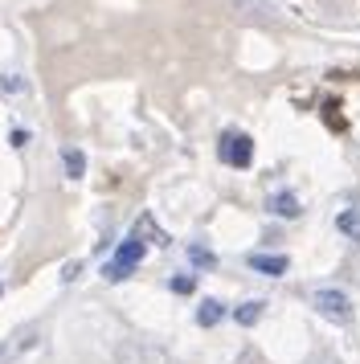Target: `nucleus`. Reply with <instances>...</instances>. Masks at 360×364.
Returning <instances> with one entry per match:
<instances>
[{
    "instance_id": "obj_1",
    "label": "nucleus",
    "mask_w": 360,
    "mask_h": 364,
    "mask_svg": "<svg viewBox=\"0 0 360 364\" xmlns=\"http://www.w3.org/2000/svg\"><path fill=\"white\" fill-rule=\"evenodd\" d=\"M144 262V242H139V237H135V233H131L127 242H123V246L115 250V258L107 266H102V279L107 282H123L131 274V270H135V266Z\"/></svg>"
},
{
    "instance_id": "obj_2",
    "label": "nucleus",
    "mask_w": 360,
    "mask_h": 364,
    "mask_svg": "<svg viewBox=\"0 0 360 364\" xmlns=\"http://www.w3.org/2000/svg\"><path fill=\"white\" fill-rule=\"evenodd\" d=\"M217 156L229 168H250V160H254V139L245 132H226L217 139Z\"/></svg>"
},
{
    "instance_id": "obj_3",
    "label": "nucleus",
    "mask_w": 360,
    "mask_h": 364,
    "mask_svg": "<svg viewBox=\"0 0 360 364\" xmlns=\"http://www.w3.org/2000/svg\"><path fill=\"white\" fill-rule=\"evenodd\" d=\"M315 311L332 323H352V299L336 287H324V291H315Z\"/></svg>"
},
{
    "instance_id": "obj_4",
    "label": "nucleus",
    "mask_w": 360,
    "mask_h": 364,
    "mask_svg": "<svg viewBox=\"0 0 360 364\" xmlns=\"http://www.w3.org/2000/svg\"><path fill=\"white\" fill-rule=\"evenodd\" d=\"M245 262L254 266L258 274H270V279H278V274H287V258H282V254H250Z\"/></svg>"
},
{
    "instance_id": "obj_5",
    "label": "nucleus",
    "mask_w": 360,
    "mask_h": 364,
    "mask_svg": "<svg viewBox=\"0 0 360 364\" xmlns=\"http://www.w3.org/2000/svg\"><path fill=\"white\" fill-rule=\"evenodd\" d=\"M135 237H139V242H152V246H168V233H164L152 217H139V221H135Z\"/></svg>"
},
{
    "instance_id": "obj_6",
    "label": "nucleus",
    "mask_w": 360,
    "mask_h": 364,
    "mask_svg": "<svg viewBox=\"0 0 360 364\" xmlns=\"http://www.w3.org/2000/svg\"><path fill=\"white\" fill-rule=\"evenodd\" d=\"M266 209H270L275 217H299V213H303V209H299V197H295V193H275Z\"/></svg>"
},
{
    "instance_id": "obj_7",
    "label": "nucleus",
    "mask_w": 360,
    "mask_h": 364,
    "mask_svg": "<svg viewBox=\"0 0 360 364\" xmlns=\"http://www.w3.org/2000/svg\"><path fill=\"white\" fill-rule=\"evenodd\" d=\"M262 315H266V303H262V299H250V303H242V307L233 311V319H238L242 328H254Z\"/></svg>"
},
{
    "instance_id": "obj_8",
    "label": "nucleus",
    "mask_w": 360,
    "mask_h": 364,
    "mask_svg": "<svg viewBox=\"0 0 360 364\" xmlns=\"http://www.w3.org/2000/svg\"><path fill=\"white\" fill-rule=\"evenodd\" d=\"M221 315H226V307H221L217 299H205V303L196 307V323H201V328H217V323H221Z\"/></svg>"
},
{
    "instance_id": "obj_9",
    "label": "nucleus",
    "mask_w": 360,
    "mask_h": 364,
    "mask_svg": "<svg viewBox=\"0 0 360 364\" xmlns=\"http://www.w3.org/2000/svg\"><path fill=\"white\" fill-rule=\"evenodd\" d=\"M319 115H324V123L332 127V132H344V127H348V119L340 115V102H336V99H324V102H319Z\"/></svg>"
},
{
    "instance_id": "obj_10",
    "label": "nucleus",
    "mask_w": 360,
    "mask_h": 364,
    "mask_svg": "<svg viewBox=\"0 0 360 364\" xmlns=\"http://www.w3.org/2000/svg\"><path fill=\"white\" fill-rule=\"evenodd\" d=\"M62 164H65V176H74V181H78L82 172H86V156H82L78 148H65L62 151Z\"/></svg>"
},
{
    "instance_id": "obj_11",
    "label": "nucleus",
    "mask_w": 360,
    "mask_h": 364,
    "mask_svg": "<svg viewBox=\"0 0 360 364\" xmlns=\"http://www.w3.org/2000/svg\"><path fill=\"white\" fill-rule=\"evenodd\" d=\"M193 287H196L193 274H176V279H172V291H176V295H193Z\"/></svg>"
},
{
    "instance_id": "obj_12",
    "label": "nucleus",
    "mask_w": 360,
    "mask_h": 364,
    "mask_svg": "<svg viewBox=\"0 0 360 364\" xmlns=\"http://www.w3.org/2000/svg\"><path fill=\"white\" fill-rule=\"evenodd\" d=\"M340 230L344 233H356L360 230V213H340Z\"/></svg>"
},
{
    "instance_id": "obj_13",
    "label": "nucleus",
    "mask_w": 360,
    "mask_h": 364,
    "mask_svg": "<svg viewBox=\"0 0 360 364\" xmlns=\"http://www.w3.org/2000/svg\"><path fill=\"white\" fill-rule=\"evenodd\" d=\"M189 254H193V262H196V266H213V254H209V250L193 246V250H189Z\"/></svg>"
}]
</instances>
